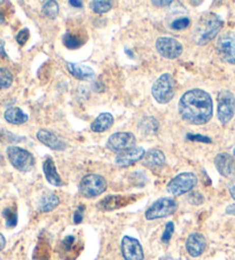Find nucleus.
Segmentation results:
<instances>
[{"instance_id": "1", "label": "nucleus", "mask_w": 235, "mask_h": 260, "mask_svg": "<svg viewBox=\"0 0 235 260\" xmlns=\"http://www.w3.org/2000/svg\"><path fill=\"white\" fill-rule=\"evenodd\" d=\"M214 113L212 99L209 93L200 88L186 92L179 101V114L186 122L203 125L209 122Z\"/></svg>"}, {"instance_id": "2", "label": "nucleus", "mask_w": 235, "mask_h": 260, "mask_svg": "<svg viewBox=\"0 0 235 260\" xmlns=\"http://www.w3.org/2000/svg\"><path fill=\"white\" fill-rule=\"evenodd\" d=\"M152 94L155 100L164 105L168 103L174 95V80L170 74H164L153 85Z\"/></svg>"}, {"instance_id": "3", "label": "nucleus", "mask_w": 235, "mask_h": 260, "mask_svg": "<svg viewBox=\"0 0 235 260\" xmlns=\"http://www.w3.org/2000/svg\"><path fill=\"white\" fill-rule=\"evenodd\" d=\"M7 156L13 167L21 172H29L35 167L34 156L23 148L16 146L8 147Z\"/></svg>"}, {"instance_id": "4", "label": "nucleus", "mask_w": 235, "mask_h": 260, "mask_svg": "<svg viewBox=\"0 0 235 260\" xmlns=\"http://www.w3.org/2000/svg\"><path fill=\"white\" fill-rule=\"evenodd\" d=\"M107 189L106 179L99 174H87L79 183V191L86 199L101 195Z\"/></svg>"}, {"instance_id": "5", "label": "nucleus", "mask_w": 235, "mask_h": 260, "mask_svg": "<svg viewBox=\"0 0 235 260\" xmlns=\"http://www.w3.org/2000/svg\"><path fill=\"white\" fill-rule=\"evenodd\" d=\"M178 209V204L173 199L169 197H162L157 200L149 206V209L146 211V219L148 220H155V219H161L169 217L173 214Z\"/></svg>"}, {"instance_id": "6", "label": "nucleus", "mask_w": 235, "mask_h": 260, "mask_svg": "<svg viewBox=\"0 0 235 260\" xmlns=\"http://www.w3.org/2000/svg\"><path fill=\"white\" fill-rule=\"evenodd\" d=\"M197 185V177L191 172H184L174 177L168 183L166 189L173 196H180L191 191Z\"/></svg>"}, {"instance_id": "7", "label": "nucleus", "mask_w": 235, "mask_h": 260, "mask_svg": "<svg viewBox=\"0 0 235 260\" xmlns=\"http://www.w3.org/2000/svg\"><path fill=\"white\" fill-rule=\"evenodd\" d=\"M218 119L221 124H228L235 114V96L228 89L218 93Z\"/></svg>"}, {"instance_id": "8", "label": "nucleus", "mask_w": 235, "mask_h": 260, "mask_svg": "<svg viewBox=\"0 0 235 260\" xmlns=\"http://www.w3.org/2000/svg\"><path fill=\"white\" fill-rule=\"evenodd\" d=\"M216 49L220 59L230 64H235V35L225 32L219 36L216 43Z\"/></svg>"}, {"instance_id": "9", "label": "nucleus", "mask_w": 235, "mask_h": 260, "mask_svg": "<svg viewBox=\"0 0 235 260\" xmlns=\"http://www.w3.org/2000/svg\"><path fill=\"white\" fill-rule=\"evenodd\" d=\"M200 23L204 24V29L200 34V37L197 39V44L205 45L212 39L217 37L219 31L223 28V21L219 19V16L216 14H208L204 19H203Z\"/></svg>"}, {"instance_id": "10", "label": "nucleus", "mask_w": 235, "mask_h": 260, "mask_svg": "<svg viewBox=\"0 0 235 260\" xmlns=\"http://www.w3.org/2000/svg\"><path fill=\"white\" fill-rule=\"evenodd\" d=\"M156 48L160 54L166 59H177L183 53V45L177 39L160 37L156 40Z\"/></svg>"}, {"instance_id": "11", "label": "nucleus", "mask_w": 235, "mask_h": 260, "mask_svg": "<svg viewBox=\"0 0 235 260\" xmlns=\"http://www.w3.org/2000/svg\"><path fill=\"white\" fill-rule=\"evenodd\" d=\"M135 137L130 132H119L108 139L107 148L114 152H122L134 147Z\"/></svg>"}, {"instance_id": "12", "label": "nucleus", "mask_w": 235, "mask_h": 260, "mask_svg": "<svg viewBox=\"0 0 235 260\" xmlns=\"http://www.w3.org/2000/svg\"><path fill=\"white\" fill-rule=\"evenodd\" d=\"M122 253L125 260H143V250L140 242L131 236L122 240Z\"/></svg>"}, {"instance_id": "13", "label": "nucleus", "mask_w": 235, "mask_h": 260, "mask_svg": "<svg viewBox=\"0 0 235 260\" xmlns=\"http://www.w3.org/2000/svg\"><path fill=\"white\" fill-rule=\"evenodd\" d=\"M216 169L221 176L228 179L235 178V158L226 152H220L215 157Z\"/></svg>"}, {"instance_id": "14", "label": "nucleus", "mask_w": 235, "mask_h": 260, "mask_svg": "<svg viewBox=\"0 0 235 260\" xmlns=\"http://www.w3.org/2000/svg\"><path fill=\"white\" fill-rule=\"evenodd\" d=\"M146 152L141 147H133L131 149L124 150L120 152L116 157V164L121 168H128L133 165L134 163L139 162L143 158V156Z\"/></svg>"}, {"instance_id": "15", "label": "nucleus", "mask_w": 235, "mask_h": 260, "mask_svg": "<svg viewBox=\"0 0 235 260\" xmlns=\"http://www.w3.org/2000/svg\"><path fill=\"white\" fill-rule=\"evenodd\" d=\"M207 248V241L205 237L203 236L200 233H193L188 236L187 242H186V249L188 253L192 255V257H198L201 255Z\"/></svg>"}, {"instance_id": "16", "label": "nucleus", "mask_w": 235, "mask_h": 260, "mask_svg": "<svg viewBox=\"0 0 235 260\" xmlns=\"http://www.w3.org/2000/svg\"><path fill=\"white\" fill-rule=\"evenodd\" d=\"M37 139L45 146L54 150H63L67 148V143L62 139L58 138L53 132L47 131V129H39L37 133Z\"/></svg>"}, {"instance_id": "17", "label": "nucleus", "mask_w": 235, "mask_h": 260, "mask_svg": "<svg viewBox=\"0 0 235 260\" xmlns=\"http://www.w3.org/2000/svg\"><path fill=\"white\" fill-rule=\"evenodd\" d=\"M142 160L144 167L151 170H155L163 167L165 163V155L160 149H152L144 154Z\"/></svg>"}, {"instance_id": "18", "label": "nucleus", "mask_w": 235, "mask_h": 260, "mask_svg": "<svg viewBox=\"0 0 235 260\" xmlns=\"http://www.w3.org/2000/svg\"><path fill=\"white\" fill-rule=\"evenodd\" d=\"M43 170H44L45 177H46L47 181L51 183V185H53V186H62L63 185L62 179L60 176H58L55 164H54V160L51 157H47L44 160Z\"/></svg>"}, {"instance_id": "19", "label": "nucleus", "mask_w": 235, "mask_h": 260, "mask_svg": "<svg viewBox=\"0 0 235 260\" xmlns=\"http://www.w3.org/2000/svg\"><path fill=\"white\" fill-rule=\"evenodd\" d=\"M67 69L75 78L79 80H87L94 77V70L87 66L67 63Z\"/></svg>"}, {"instance_id": "20", "label": "nucleus", "mask_w": 235, "mask_h": 260, "mask_svg": "<svg viewBox=\"0 0 235 260\" xmlns=\"http://www.w3.org/2000/svg\"><path fill=\"white\" fill-rule=\"evenodd\" d=\"M112 124H114V117L110 114L103 113L93 120V123L91 124V129L93 132L101 133L109 129L112 126Z\"/></svg>"}, {"instance_id": "21", "label": "nucleus", "mask_w": 235, "mask_h": 260, "mask_svg": "<svg viewBox=\"0 0 235 260\" xmlns=\"http://www.w3.org/2000/svg\"><path fill=\"white\" fill-rule=\"evenodd\" d=\"M58 204H60V200H58V197L55 194L48 192V194L43 195L42 199L39 200L38 208L42 212H51Z\"/></svg>"}, {"instance_id": "22", "label": "nucleus", "mask_w": 235, "mask_h": 260, "mask_svg": "<svg viewBox=\"0 0 235 260\" xmlns=\"http://www.w3.org/2000/svg\"><path fill=\"white\" fill-rule=\"evenodd\" d=\"M4 116H5V119L8 123L15 125L24 124L26 120H28V116H26V114H24L22 109L17 108V107H13V108L7 109Z\"/></svg>"}, {"instance_id": "23", "label": "nucleus", "mask_w": 235, "mask_h": 260, "mask_svg": "<svg viewBox=\"0 0 235 260\" xmlns=\"http://www.w3.org/2000/svg\"><path fill=\"white\" fill-rule=\"evenodd\" d=\"M126 203H128V200L123 196H109V197H106L105 200L99 203V209L108 211V210H114L117 208H121V206L125 205Z\"/></svg>"}, {"instance_id": "24", "label": "nucleus", "mask_w": 235, "mask_h": 260, "mask_svg": "<svg viewBox=\"0 0 235 260\" xmlns=\"http://www.w3.org/2000/svg\"><path fill=\"white\" fill-rule=\"evenodd\" d=\"M62 40H63V44H65V46L70 49L79 48L80 46H83L84 45V40L82 38L77 37L75 34H71V32H67L65 36H63Z\"/></svg>"}, {"instance_id": "25", "label": "nucleus", "mask_w": 235, "mask_h": 260, "mask_svg": "<svg viewBox=\"0 0 235 260\" xmlns=\"http://www.w3.org/2000/svg\"><path fill=\"white\" fill-rule=\"evenodd\" d=\"M90 7L92 8L93 12L98 13V14H103L111 10V3L110 2H103V0H94L90 4Z\"/></svg>"}, {"instance_id": "26", "label": "nucleus", "mask_w": 235, "mask_h": 260, "mask_svg": "<svg viewBox=\"0 0 235 260\" xmlns=\"http://www.w3.org/2000/svg\"><path fill=\"white\" fill-rule=\"evenodd\" d=\"M13 83V75L7 68H0V91L6 89Z\"/></svg>"}, {"instance_id": "27", "label": "nucleus", "mask_w": 235, "mask_h": 260, "mask_svg": "<svg viewBox=\"0 0 235 260\" xmlns=\"http://www.w3.org/2000/svg\"><path fill=\"white\" fill-rule=\"evenodd\" d=\"M43 15L49 17V19H54L58 14V5L56 2H46L43 6Z\"/></svg>"}, {"instance_id": "28", "label": "nucleus", "mask_w": 235, "mask_h": 260, "mask_svg": "<svg viewBox=\"0 0 235 260\" xmlns=\"http://www.w3.org/2000/svg\"><path fill=\"white\" fill-rule=\"evenodd\" d=\"M3 214H4V218H5V220H6V226L7 227L13 228V227L16 226V223H17V214H16V212L14 211V210H12L10 208L5 209V210H4Z\"/></svg>"}, {"instance_id": "29", "label": "nucleus", "mask_w": 235, "mask_h": 260, "mask_svg": "<svg viewBox=\"0 0 235 260\" xmlns=\"http://www.w3.org/2000/svg\"><path fill=\"white\" fill-rule=\"evenodd\" d=\"M173 232H174V223L172 221H169L166 223L163 235H162V241H163L164 243H169V241L173 235Z\"/></svg>"}, {"instance_id": "30", "label": "nucleus", "mask_w": 235, "mask_h": 260, "mask_svg": "<svg viewBox=\"0 0 235 260\" xmlns=\"http://www.w3.org/2000/svg\"><path fill=\"white\" fill-rule=\"evenodd\" d=\"M189 24H191V20H189L188 17H183V19L173 21L172 24H171V28L173 30H183L186 29Z\"/></svg>"}, {"instance_id": "31", "label": "nucleus", "mask_w": 235, "mask_h": 260, "mask_svg": "<svg viewBox=\"0 0 235 260\" xmlns=\"http://www.w3.org/2000/svg\"><path fill=\"white\" fill-rule=\"evenodd\" d=\"M187 200L189 203L194 204V205H200L203 203V201H204V199H203V195L197 191H192L191 194L188 195Z\"/></svg>"}, {"instance_id": "32", "label": "nucleus", "mask_w": 235, "mask_h": 260, "mask_svg": "<svg viewBox=\"0 0 235 260\" xmlns=\"http://www.w3.org/2000/svg\"><path fill=\"white\" fill-rule=\"evenodd\" d=\"M186 138H187V140H191V141H197V142H202V143H211V139L209 137L201 136V134L188 133Z\"/></svg>"}, {"instance_id": "33", "label": "nucleus", "mask_w": 235, "mask_h": 260, "mask_svg": "<svg viewBox=\"0 0 235 260\" xmlns=\"http://www.w3.org/2000/svg\"><path fill=\"white\" fill-rule=\"evenodd\" d=\"M29 37H30L29 30H28V29H23V30H21L19 34H17V36H16V42L19 43L20 45H22V46H23V45H24L26 42H28Z\"/></svg>"}, {"instance_id": "34", "label": "nucleus", "mask_w": 235, "mask_h": 260, "mask_svg": "<svg viewBox=\"0 0 235 260\" xmlns=\"http://www.w3.org/2000/svg\"><path fill=\"white\" fill-rule=\"evenodd\" d=\"M74 241H75V237L74 236H67L65 240H63L62 242V245L63 248H65V250H70L72 248V244H74Z\"/></svg>"}, {"instance_id": "35", "label": "nucleus", "mask_w": 235, "mask_h": 260, "mask_svg": "<svg viewBox=\"0 0 235 260\" xmlns=\"http://www.w3.org/2000/svg\"><path fill=\"white\" fill-rule=\"evenodd\" d=\"M83 210H84L83 206H79V208L76 210V212L74 214V222L75 223L82 222V220H83Z\"/></svg>"}, {"instance_id": "36", "label": "nucleus", "mask_w": 235, "mask_h": 260, "mask_svg": "<svg viewBox=\"0 0 235 260\" xmlns=\"http://www.w3.org/2000/svg\"><path fill=\"white\" fill-rule=\"evenodd\" d=\"M154 6H159V7H165V6H169V5H171V4H172V2H171V0H169V2H153L152 3Z\"/></svg>"}, {"instance_id": "37", "label": "nucleus", "mask_w": 235, "mask_h": 260, "mask_svg": "<svg viewBox=\"0 0 235 260\" xmlns=\"http://www.w3.org/2000/svg\"><path fill=\"white\" fill-rule=\"evenodd\" d=\"M226 213L232 214V216H235V204L228 205L227 209H226Z\"/></svg>"}, {"instance_id": "38", "label": "nucleus", "mask_w": 235, "mask_h": 260, "mask_svg": "<svg viewBox=\"0 0 235 260\" xmlns=\"http://www.w3.org/2000/svg\"><path fill=\"white\" fill-rule=\"evenodd\" d=\"M228 189H229V194H230V196L233 197V200H235V181H234L233 183H230Z\"/></svg>"}, {"instance_id": "39", "label": "nucleus", "mask_w": 235, "mask_h": 260, "mask_svg": "<svg viewBox=\"0 0 235 260\" xmlns=\"http://www.w3.org/2000/svg\"><path fill=\"white\" fill-rule=\"evenodd\" d=\"M6 245V240L3 234H0V251H3Z\"/></svg>"}, {"instance_id": "40", "label": "nucleus", "mask_w": 235, "mask_h": 260, "mask_svg": "<svg viewBox=\"0 0 235 260\" xmlns=\"http://www.w3.org/2000/svg\"><path fill=\"white\" fill-rule=\"evenodd\" d=\"M0 55H2V56H6V53H5V43H4L3 40H0Z\"/></svg>"}, {"instance_id": "41", "label": "nucleus", "mask_w": 235, "mask_h": 260, "mask_svg": "<svg viewBox=\"0 0 235 260\" xmlns=\"http://www.w3.org/2000/svg\"><path fill=\"white\" fill-rule=\"evenodd\" d=\"M69 4H70L71 6L77 7V8H79V7H83V3H82V2H76V0H70Z\"/></svg>"}, {"instance_id": "42", "label": "nucleus", "mask_w": 235, "mask_h": 260, "mask_svg": "<svg viewBox=\"0 0 235 260\" xmlns=\"http://www.w3.org/2000/svg\"><path fill=\"white\" fill-rule=\"evenodd\" d=\"M233 152H234V156H235V148L233 149Z\"/></svg>"}, {"instance_id": "43", "label": "nucleus", "mask_w": 235, "mask_h": 260, "mask_svg": "<svg viewBox=\"0 0 235 260\" xmlns=\"http://www.w3.org/2000/svg\"><path fill=\"white\" fill-rule=\"evenodd\" d=\"M3 4H4V2H0V5H3Z\"/></svg>"}, {"instance_id": "44", "label": "nucleus", "mask_w": 235, "mask_h": 260, "mask_svg": "<svg viewBox=\"0 0 235 260\" xmlns=\"http://www.w3.org/2000/svg\"><path fill=\"white\" fill-rule=\"evenodd\" d=\"M42 260H48V259H42Z\"/></svg>"}, {"instance_id": "45", "label": "nucleus", "mask_w": 235, "mask_h": 260, "mask_svg": "<svg viewBox=\"0 0 235 260\" xmlns=\"http://www.w3.org/2000/svg\"><path fill=\"white\" fill-rule=\"evenodd\" d=\"M0 260H3V259H2V258H0Z\"/></svg>"}]
</instances>
